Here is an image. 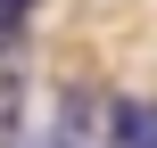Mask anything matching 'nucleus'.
<instances>
[{"mask_svg": "<svg viewBox=\"0 0 157 148\" xmlns=\"http://www.w3.org/2000/svg\"><path fill=\"white\" fill-rule=\"evenodd\" d=\"M99 91L91 82H66L58 91V124H50V148H99Z\"/></svg>", "mask_w": 157, "mask_h": 148, "instance_id": "obj_1", "label": "nucleus"}, {"mask_svg": "<svg viewBox=\"0 0 157 148\" xmlns=\"http://www.w3.org/2000/svg\"><path fill=\"white\" fill-rule=\"evenodd\" d=\"M99 148H157V99H108L99 107Z\"/></svg>", "mask_w": 157, "mask_h": 148, "instance_id": "obj_2", "label": "nucleus"}, {"mask_svg": "<svg viewBox=\"0 0 157 148\" xmlns=\"http://www.w3.org/2000/svg\"><path fill=\"white\" fill-rule=\"evenodd\" d=\"M0 148H25V49L0 41Z\"/></svg>", "mask_w": 157, "mask_h": 148, "instance_id": "obj_3", "label": "nucleus"}, {"mask_svg": "<svg viewBox=\"0 0 157 148\" xmlns=\"http://www.w3.org/2000/svg\"><path fill=\"white\" fill-rule=\"evenodd\" d=\"M33 16V0H0V41H17V25Z\"/></svg>", "mask_w": 157, "mask_h": 148, "instance_id": "obj_4", "label": "nucleus"}]
</instances>
